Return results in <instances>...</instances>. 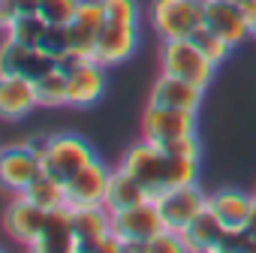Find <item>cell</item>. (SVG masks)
<instances>
[{
  "label": "cell",
  "instance_id": "obj_1",
  "mask_svg": "<svg viewBox=\"0 0 256 253\" xmlns=\"http://www.w3.org/2000/svg\"><path fill=\"white\" fill-rule=\"evenodd\" d=\"M120 169L130 172L151 199H157L160 193L172 190V187H184V184H196L199 178V157H184L169 151L166 145L157 142H136L126 148V154L120 157Z\"/></svg>",
  "mask_w": 256,
  "mask_h": 253
},
{
  "label": "cell",
  "instance_id": "obj_2",
  "mask_svg": "<svg viewBox=\"0 0 256 253\" xmlns=\"http://www.w3.org/2000/svg\"><path fill=\"white\" fill-rule=\"evenodd\" d=\"M102 6H106V28L96 40L94 60L102 66H114L130 60L139 48L142 10L139 0H102Z\"/></svg>",
  "mask_w": 256,
  "mask_h": 253
},
{
  "label": "cell",
  "instance_id": "obj_3",
  "mask_svg": "<svg viewBox=\"0 0 256 253\" xmlns=\"http://www.w3.org/2000/svg\"><path fill=\"white\" fill-rule=\"evenodd\" d=\"M160 229H166V223L154 199L124 208V211H112V232L120 238L124 250L130 253H148V241Z\"/></svg>",
  "mask_w": 256,
  "mask_h": 253
},
{
  "label": "cell",
  "instance_id": "obj_4",
  "mask_svg": "<svg viewBox=\"0 0 256 253\" xmlns=\"http://www.w3.org/2000/svg\"><path fill=\"white\" fill-rule=\"evenodd\" d=\"M151 28L166 40H190L193 30L205 24V0H154L151 4Z\"/></svg>",
  "mask_w": 256,
  "mask_h": 253
},
{
  "label": "cell",
  "instance_id": "obj_5",
  "mask_svg": "<svg viewBox=\"0 0 256 253\" xmlns=\"http://www.w3.org/2000/svg\"><path fill=\"white\" fill-rule=\"evenodd\" d=\"M40 157H42V169L46 172H52L60 181H66L78 169H84L90 160H96V151L76 133H58V136L40 139Z\"/></svg>",
  "mask_w": 256,
  "mask_h": 253
},
{
  "label": "cell",
  "instance_id": "obj_6",
  "mask_svg": "<svg viewBox=\"0 0 256 253\" xmlns=\"http://www.w3.org/2000/svg\"><path fill=\"white\" fill-rule=\"evenodd\" d=\"M187 136H196V112L148 102L145 118H142V139L157 142V145H172Z\"/></svg>",
  "mask_w": 256,
  "mask_h": 253
},
{
  "label": "cell",
  "instance_id": "obj_7",
  "mask_svg": "<svg viewBox=\"0 0 256 253\" xmlns=\"http://www.w3.org/2000/svg\"><path fill=\"white\" fill-rule=\"evenodd\" d=\"M160 64H163V72L187 78V82H193L199 88H208L211 78H214V70H217L193 46V40H166L163 52H160Z\"/></svg>",
  "mask_w": 256,
  "mask_h": 253
},
{
  "label": "cell",
  "instance_id": "obj_8",
  "mask_svg": "<svg viewBox=\"0 0 256 253\" xmlns=\"http://www.w3.org/2000/svg\"><path fill=\"white\" fill-rule=\"evenodd\" d=\"M40 172H42L40 139L6 145L4 154H0V181H4V187L10 193H22Z\"/></svg>",
  "mask_w": 256,
  "mask_h": 253
},
{
  "label": "cell",
  "instance_id": "obj_9",
  "mask_svg": "<svg viewBox=\"0 0 256 253\" xmlns=\"http://www.w3.org/2000/svg\"><path fill=\"white\" fill-rule=\"evenodd\" d=\"M102 28H106V6H102V0H82L78 10H76V16L66 24L70 52L94 60L96 40H100Z\"/></svg>",
  "mask_w": 256,
  "mask_h": 253
},
{
  "label": "cell",
  "instance_id": "obj_10",
  "mask_svg": "<svg viewBox=\"0 0 256 253\" xmlns=\"http://www.w3.org/2000/svg\"><path fill=\"white\" fill-rule=\"evenodd\" d=\"M157 208H160V214H163V223L169 226V229H184V226H190L205 208H208V196L196 187V184H184V187H172V190H166V193H160L157 199Z\"/></svg>",
  "mask_w": 256,
  "mask_h": 253
},
{
  "label": "cell",
  "instance_id": "obj_11",
  "mask_svg": "<svg viewBox=\"0 0 256 253\" xmlns=\"http://www.w3.org/2000/svg\"><path fill=\"white\" fill-rule=\"evenodd\" d=\"M112 169L102 160H90L72 178H66V205H106Z\"/></svg>",
  "mask_w": 256,
  "mask_h": 253
},
{
  "label": "cell",
  "instance_id": "obj_12",
  "mask_svg": "<svg viewBox=\"0 0 256 253\" xmlns=\"http://www.w3.org/2000/svg\"><path fill=\"white\" fill-rule=\"evenodd\" d=\"M30 250H40V253H72L76 250V226H72V208L70 205L46 211L42 232L34 238Z\"/></svg>",
  "mask_w": 256,
  "mask_h": 253
},
{
  "label": "cell",
  "instance_id": "obj_13",
  "mask_svg": "<svg viewBox=\"0 0 256 253\" xmlns=\"http://www.w3.org/2000/svg\"><path fill=\"white\" fill-rule=\"evenodd\" d=\"M40 106L36 82L22 72H4L0 76V114L6 120H22Z\"/></svg>",
  "mask_w": 256,
  "mask_h": 253
},
{
  "label": "cell",
  "instance_id": "obj_14",
  "mask_svg": "<svg viewBox=\"0 0 256 253\" xmlns=\"http://www.w3.org/2000/svg\"><path fill=\"white\" fill-rule=\"evenodd\" d=\"M42 223H46V208L34 205L22 193H16V199L4 211V229H6V235L12 241L24 244V247L34 244V238L42 232Z\"/></svg>",
  "mask_w": 256,
  "mask_h": 253
},
{
  "label": "cell",
  "instance_id": "obj_15",
  "mask_svg": "<svg viewBox=\"0 0 256 253\" xmlns=\"http://www.w3.org/2000/svg\"><path fill=\"white\" fill-rule=\"evenodd\" d=\"M76 226V250H96L112 232V211L106 205H70Z\"/></svg>",
  "mask_w": 256,
  "mask_h": 253
},
{
  "label": "cell",
  "instance_id": "obj_16",
  "mask_svg": "<svg viewBox=\"0 0 256 253\" xmlns=\"http://www.w3.org/2000/svg\"><path fill=\"white\" fill-rule=\"evenodd\" d=\"M205 24L217 30L223 40L238 46L241 40H250V22L241 12L238 0H208L205 4Z\"/></svg>",
  "mask_w": 256,
  "mask_h": 253
},
{
  "label": "cell",
  "instance_id": "obj_17",
  "mask_svg": "<svg viewBox=\"0 0 256 253\" xmlns=\"http://www.w3.org/2000/svg\"><path fill=\"white\" fill-rule=\"evenodd\" d=\"M202 96H205V88H199V84H193V82H187V78H178V76L163 72V76L154 82L148 102L172 106V108H187V112H199Z\"/></svg>",
  "mask_w": 256,
  "mask_h": 253
},
{
  "label": "cell",
  "instance_id": "obj_18",
  "mask_svg": "<svg viewBox=\"0 0 256 253\" xmlns=\"http://www.w3.org/2000/svg\"><path fill=\"white\" fill-rule=\"evenodd\" d=\"M106 70L102 64L96 60H84L78 70H72L66 78H70V94H66V106L72 108H88L94 106L102 90H106Z\"/></svg>",
  "mask_w": 256,
  "mask_h": 253
},
{
  "label": "cell",
  "instance_id": "obj_19",
  "mask_svg": "<svg viewBox=\"0 0 256 253\" xmlns=\"http://www.w3.org/2000/svg\"><path fill=\"white\" fill-rule=\"evenodd\" d=\"M253 199H256V193L250 196V193H244V190L226 187V190H217V193L208 196V208L217 214V220H220L226 229H241V226H247Z\"/></svg>",
  "mask_w": 256,
  "mask_h": 253
},
{
  "label": "cell",
  "instance_id": "obj_20",
  "mask_svg": "<svg viewBox=\"0 0 256 253\" xmlns=\"http://www.w3.org/2000/svg\"><path fill=\"white\" fill-rule=\"evenodd\" d=\"M181 235H184V241H187V253H220L226 226L217 220V214H214L211 208H205L190 226L181 229Z\"/></svg>",
  "mask_w": 256,
  "mask_h": 253
},
{
  "label": "cell",
  "instance_id": "obj_21",
  "mask_svg": "<svg viewBox=\"0 0 256 253\" xmlns=\"http://www.w3.org/2000/svg\"><path fill=\"white\" fill-rule=\"evenodd\" d=\"M148 190L126 172V169H112V181H108V193H106V208L108 211H124V208H133L139 202H148Z\"/></svg>",
  "mask_w": 256,
  "mask_h": 253
},
{
  "label": "cell",
  "instance_id": "obj_22",
  "mask_svg": "<svg viewBox=\"0 0 256 253\" xmlns=\"http://www.w3.org/2000/svg\"><path fill=\"white\" fill-rule=\"evenodd\" d=\"M22 196L24 199H30L34 205H40V208H60V205H66V184L58 178V175H52V172H40L24 190H22Z\"/></svg>",
  "mask_w": 256,
  "mask_h": 253
},
{
  "label": "cell",
  "instance_id": "obj_23",
  "mask_svg": "<svg viewBox=\"0 0 256 253\" xmlns=\"http://www.w3.org/2000/svg\"><path fill=\"white\" fill-rule=\"evenodd\" d=\"M190 40H193V46H196V48H199L211 64H214V66H220V64L232 54V48H235L229 40H223V36H220L217 30H211L208 24H202L199 30H193V36H190Z\"/></svg>",
  "mask_w": 256,
  "mask_h": 253
},
{
  "label": "cell",
  "instance_id": "obj_24",
  "mask_svg": "<svg viewBox=\"0 0 256 253\" xmlns=\"http://www.w3.org/2000/svg\"><path fill=\"white\" fill-rule=\"evenodd\" d=\"M66 94H70V78L60 70H54V72H48V76H42L36 82V96H40L42 108H60V106H66Z\"/></svg>",
  "mask_w": 256,
  "mask_h": 253
},
{
  "label": "cell",
  "instance_id": "obj_25",
  "mask_svg": "<svg viewBox=\"0 0 256 253\" xmlns=\"http://www.w3.org/2000/svg\"><path fill=\"white\" fill-rule=\"evenodd\" d=\"M48 22L36 12V16H18L10 28H4V36H12L16 42L22 46H30V48H40V40L46 34Z\"/></svg>",
  "mask_w": 256,
  "mask_h": 253
},
{
  "label": "cell",
  "instance_id": "obj_26",
  "mask_svg": "<svg viewBox=\"0 0 256 253\" xmlns=\"http://www.w3.org/2000/svg\"><path fill=\"white\" fill-rule=\"evenodd\" d=\"M82 0H42L40 4V16L48 24H70V18L76 16Z\"/></svg>",
  "mask_w": 256,
  "mask_h": 253
},
{
  "label": "cell",
  "instance_id": "obj_27",
  "mask_svg": "<svg viewBox=\"0 0 256 253\" xmlns=\"http://www.w3.org/2000/svg\"><path fill=\"white\" fill-rule=\"evenodd\" d=\"M148 253H187V241L178 229H160L151 241H148Z\"/></svg>",
  "mask_w": 256,
  "mask_h": 253
},
{
  "label": "cell",
  "instance_id": "obj_28",
  "mask_svg": "<svg viewBox=\"0 0 256 253\" xmlns=\"http://www.w3.org/2000/svg\"><path fill=\"white\" fill-rule=\"evenodd\" d=\"M18 18V10H16V0H0V24L10 28L12 22Z\"/></svg>",
  "mask_w": 256,
  "mask_h": 253
},
{
  "label": "cell",
  "instance_id": "obj_29",
  "mask_svg": "<svg viewBox=\"0 0 256 253\" xmlns=\"http://www.w3.org/2000/svg\"><path fill=\"white\" fill-rule=\"evenodd\" d=\"M40 4L42 0H16V10H18V16H36Z\"/></svg>",
  "mask_w": 256,
  "mask_h": 253
},
{
  "label": "cell",
  "instance_id": "obj_30",
  "mask_svg": "<svg viewBox=\"0 0 256 253\" xmlns=\"http://www.w3.org/2000/svg\"><path fill=\"white\" fill-rule=\"evenodd\" d=\"M238 6H241V12L247 16V22L253 24V22H256V0H238Z\"/></svg>",
  "mask_w": 256,
  "mask_h": 253
},
{
  "label": "cell",
  "instance_id": "obj_31",
  "mask_svg": "<svg viewBox=\"0 0 256 253\" xmlns=\"http://www.w3.org/2000/svg\"><path fill=\"white\" fill-rule=\"evenodd\" d=\"M247 229L256 232V199H253V208H250V217H247Z\"/></svg>",
  "mask_w": 256,
  "mask_h": 253
},
{
  "label": "cell",
  "instance_id": "obj_32",
  "mask_svg": "<svg viewBox=\"0 0 256 253\" xmlns=\"http://www.w3.org/2000/svg\"><path fill=\"white\" fill-rule=\"evenodd\" d=\"M250 40H256V22L250 24Z\"/></svg>",
  "mask_w": 256,
  "mask_h": 253
}]
</instances>
